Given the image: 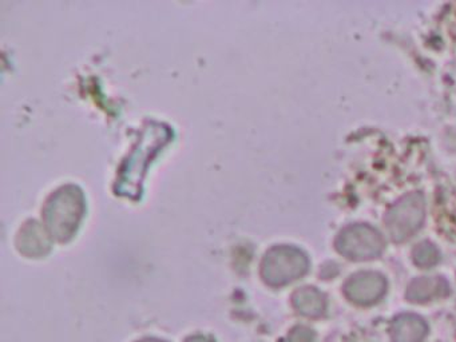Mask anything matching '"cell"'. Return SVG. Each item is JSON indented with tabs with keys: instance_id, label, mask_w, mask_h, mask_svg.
<instances>
[{
	"instance_id": "cell-7",
	"label": "cell",
	"mask_w": 456,
	"mask_h": 342,
	"mask_svg": "<svg viewBox=\"0 0 456 342\" xmlns=\"http://www.w3.org/2000/svg\"><path fill=\"white\" fill-rule=\"evenodd\" d=\"M296 307L308 317H320L324 314L325 304L324 296L314 288H304L295 296Z\"/></svg>"
},
{
	"instance_id": "cell-5",
	"label": "cell",
	"mask_w": 456,
	"mask_h": 342,
	"mask_svg": "<svg viewBox=\"0 0 456 342\" xmlns=\"http://www.w3.org/2000/svg\"><path fill=\"white\" fill-rule=\"evenodd\" d=\"M450 291L447 281L442 277H419L410 283L407 289L408 301L424 304L432 299L447 296Z\"/></svg>"
},
{
	"instance_id": "cell-1",
	"label": "cell",
	"mask_w": 456,
	"mask_h": 342,
	"mask_svg": "<svg viewBox=\"0 0 456 342\" xmlns=\"http://www.w3.org/2000/svg\"><path fill=\"white\" fill-rule=\"evenodd\" d=\"M424 214H426V202L420 192H410L400 198L387 211L384 218L387 232L391 235L392 240L404 242L408 238L412 237L423 224Z\"/></svg>"
},
{
	"instance_id": "cell-8",
	"label": "cell",
	"mask_w": 456,
	"mask_h": 342,
	"mask_svg": "<svg viewBox=\"0 0 456 342\" xmlns=\"http://www.w3.org/2000/svg\"><path fill=\"white\" fill-rule=\"evenodd\" d=\"M412 259L418 266L428 269L439 262L440 253L434 243L421 242L413 248Z\"/></svg>"
},
{
	"instance_id": "cell-4",
	"label": "cell",
	"mask_w": 456,
	"mask_h": 342,
	"mask_svg": "<svg viewBox=\"0 0 456 342\" xmlns=\"http://www.w3.org/2000/svg\"><path fill=\"white\" fill-rule=\"evenodd\" d=\"M308 269L305 256L295 248H282L272 261V277L277 282L295 280Z\"/></svg>"
},
{
	"instance_id": "cell-2",
	"label": "cell",
	"mask_w": 456,
	"mask_h": 342,
	"mask_svg": "<svg viewBox=\"0 0 456 342\" xmlns=\"http://www.w3.org/2000/svg\"><path fill=\"white\" fill-rule=\"evenodd\" d=\"M336 248L341 256L352 261H368L383 253L384 240L375 227L354 224L338 232Z\"/></svg>"
},
{
	"instance_id": "cell-6",
	"label": "cell",
	"mask_w": 456,
	"mask_h": 342,
	"mask_svg": "<svg viewBox=\"0 0 456 342\" xmlns=\"http://www.w3.org/2000/svg\"><path fill=\"white\" fill-rule=\"evenodd\" d=\"M428 326L423 318L416 314L397 315L391 325L394 342H421L427 336Z\"/></svg>"
},
{
	"instance_id": "cell-9",
	"label": "cell",
	"mask_w": 456,
	"mask_h": 342,
	"mask_svg": "<svg viewBox=\"0 0 456 342\" xmlns=\"http://www.w3.org/2000/svg\"><path fill=\"white\" fill-rule=\"evenodd\" d=\"M314 334L308 328H296L290 333L288 342H314Z\"/></svg>"
},
{
	"instance_id": "cell-3",
	"label": "cell",
	"mask_w": 456,
	"mask_h": 342,
	"mask_svg": "<svg viewBox=\"0 0 456 342\" xmlns=\"http://www.w3.org/2000/svg\"><path fill=\"white\" fill-rule=\"evenodd\" d=\"M386 278L376 272L357 273L344 285L346 298L362 306L376 304L386 294Z\"/></svg>"
}]
</instances>
